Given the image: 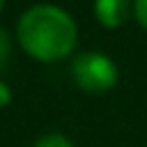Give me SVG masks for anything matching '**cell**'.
I'll use <instances>...</instances> for the list:
<instances>
[{
    "label": "cell",
    "mask_w": 147,
    "mask_h": 147,
    "mask_svg": "<svg viewBox=\"0 0 147 147\" xmlns=\"http://www.w3.org/2000/svg\"><path fill=\"white\" fill-rule=\"evenodd\" d=\"M94 14L103 25L115 28V25H122L126 21L129 2H124V0H99L94 5Z\"/></svg>",
    "instance_id": "cell-3"
},
{
    "label": "cell",
    "mask_w": 147,
    "mask_h": 147,
    "mask_svg": "<svg viewBox=\"0 0 147 147\" xmlns=\"http://www.w3.org/2000/svg\"><path fill=\"white\" fill-rule=\"evenodd\" d=\"M18 39L32 57L60 60L76 46V23L55 5H34L18 21Z\"/></svg>",
    "instance_id": "cell-1"
},
{
    "label": "cell",
    "mask_w": 147,
    "mask_h": 147,
    "mask_svg": "<svg viewBox=\"0 0 147 147\" xmlns=\"http://www.w3.org/2000/svg\"><path fill=\"white\" fill-rule=\"evenodd\" d=\"M9 99H11V92H9V87H7V85L0 80V106H5Z\"/></svg>",
    "instance_id": "cell-7"
},
{
    "label": "cell",
    "mask_w": 147,
    "mask_h": 147,
    "mask_svg": "<svg viewBox=\"0 0 147 147\" xmlns=\"http://www.w3.org/2000/svg\"><path fill=\"white\" fill-rule=\"evenodd\" d=\"M74 80L85 92H106L117 83V67L115 62L96 51H87L76 55L71 64Z\"/></svg>",
    "instance_id": "cell-2"
},
{
    "label": "cell",
    "mask_w": 147,
    "mask_h": 147,
    "mask_svg": "<svg viewBox=\"0 0 147 147\" xmlns=\"http://www.w3.org/2000/svg\"><path fill=\"white\" fill-rule=\"evenodd\" d=\"M133 14H136L138 23H140L142 28H147V0H138V2L133 5Z\"/></svg>",
    "instance_id": "cell-6"
},
{
    "label": "cell",
    "mask_w": 147,
    "mask_h": 147,
    "mask_svg": "<svg viewBox=\"0 0 147 147\" xmlns=\"http://www.w3.org/2000/svg\"><path fill=\"white\" fill-rule=\"evenodd\" d=\"M34 147H74V145H71V140H69L67 136H62V133H48V136H41V138L34 142Z\"/></svg>",
    "instance_id": "cell-4"
},
{
    "label": "cell",
    "mask_w": 147,
    "mask_h": 147,
    "mask_svg": "<svg viewBox=\"0 0 147 147\" xmlns=\"http://www.w3.org/2000/svg\"><path fill=\"white\" fill-rule=\"evenodd\" d=\"M9 53H11V41H9V34L0 28V71H2V67H5V62H7V57H9Z\"/></svg>",
    "instance_id": "cell-5"
},
{
    "label": "cell",
    "mask_w": 147,
    "mask_h": 147,
    "mask_svg": "<svg viewBox=\"0 0 147 147\" xmlns=\"http://www.w3.org/2000/svg\"><path fill=\"white\" fill-rule=\"evenodd\" d=\"M0 9H2V2H0Z\"/></svg>",
    "instance_id": "cell-8"
}]
</instances>
